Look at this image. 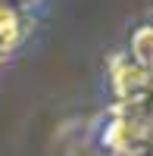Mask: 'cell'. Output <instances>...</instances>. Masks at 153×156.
Instances as JSON below:
<instances>
[{"label":"cell","mask_w":153,"mask_h":156,"mask_svg":"<svg viewBox=\"0 0 153 156\" xmlns=\"http://www.w3.org/2000/svg\"><path fill=\"white\" fill-rule=\"evenodd\" d=\"M131 56L153 69V22H141L131 31Z\"/></svg>","instance_id":"4"},{"label":"cell","mask_w":153,"mask_h":156,"mask_svg":"<svg viewBox=\"0 0 153 156\" xmlns=\"http://www.w3.org/2000/svg\"><path fill=\"white\" fill-rule=\"evenodd\" d=\"M0 3H16L19 6V3H34V0H0Z\"/></svg>","instance_id":"5"},{"label":"cell","mask_w":153,"mask_h":156,"mask_svg":"<svg viewBox=\"0 0 153 156\" xmlns=\"http://www.w3.org/2000/svg\"><path fill=\"white\" fill-rule=\"evenodd\" d=\"M103 144L119 156H144L153 147V119L144 103H119L103 131Z\"/></svg>","instance_id":"1"},{"label":"cell","mask_w":153,"mask_h":156,"mask_svg":"<svg viewBox=\"0 0 153 156\" xmlns=\"http://www.w3.org/2000/svg\"><path fill=\"white\" fill-rule=\"evenodd\" d=\"M150 119H153V109H150Z\"/></svg>","instance_id":"6"},{"label":"cell","mask_w":153,"mask_h":156,"mask_svg":"<svg viewBox=\"0 0 153 156\" xmlns=\"http://www.w3.org/2000/svg\"><path fill=\"white\" fill-rule=\"evenodd\" d=\"M25 37L22 28V12L16 3H0V56L12 53Z\"/></svg>","instance_id":"3"},{"label":"cell","mask_w":153,"mask_h":156,"mask_svg":"<svg viewBox=\"0 0 153 156\" xmlns=\"http://www.w3.org/2000/svg\"><path fill=\"white\" fill-rule=\"evenodd\" d=\"M109 90L119 103H144L153 94V69L128 53H116L109 59Z\"/></svg>","instance_id":"2"}]
</instances>
